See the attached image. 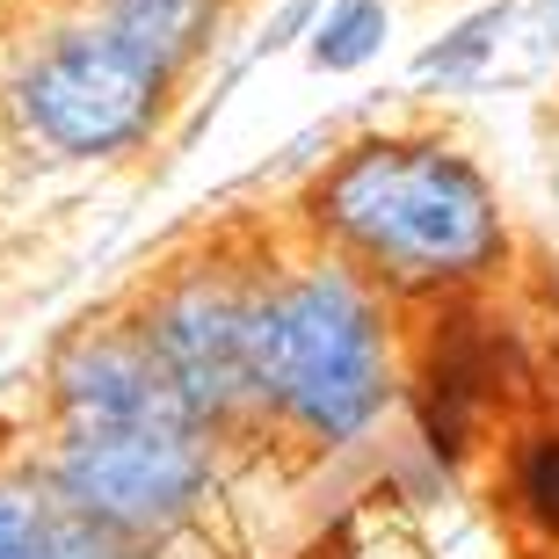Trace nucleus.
Here are the masks:
<instances>
[{
	"mask_svg": "<svg viewBox=\"0 0 559 559\" xmlns=\"http://www.w3.org/2000/svg\"><path fill=\"white\" fill-rule=\"evenodd\" d=\"M516 501L545 538H559V421L516 443Z\"/></svg>",
	"mask_w": 559,
	"mask_h": 559,
	"instance_id": "obj_7",
	"label": "nucleus"
},
{
	"mask_svg": "<svg viewBox=\"0 0 559 559\" xmlns=\"http://www.w3.org/2000/svg\"><path fill=\"white\" fill-rule=\"evenodd\" d=\"M0 559H145L44 479V465H0Z\"/></svg>",
	"mask_w": 559,
	"mask_h": 559,
	"instance_id": "obj_6",
	"label": "nucleus"
},
{
	"mask_svg": "<svg viewBox=\"0 0 559 559\" xmlns=\"http://www.w3.org/2000/svg\"><path fill=\"white\" fill-rule=\"evenodd\" d=\"M175 66H160L109 8L29 37L0 73V124L29 153L51 160H103L160 124Z\"/></svg>",
	"mask_w": 559,
	"mask_h": 559,
	"instance_id": "obj_4",
	"label": "nucleus"
},
{
	"mask_svg": "<svg viewBox=\"0 0 559 559\" xmlns=\"http://www.w3.org/2000/svg\"><path fill=\"white\" fill-rule=\"evenodd\" d=\"M385 37V8L378 0H342L328 22H320V37H312V59L320 66H364Z\"/></svg>",
	"mask_w": 559,
	"mask_h": 559,
	"instance_id": "obj_8",
	"label": "nucleus"
},
{
	"mask_svg": "<svg viewBox=\"0 0 559 559\" xmlns=\"http://www.w3.org/2000/svg\"><path fill=\"white\" fill-rule=\"evenodd\" d=\"M248 400L254 421L312 451L356 443L393 400V328L378 290L312 248L254 262L248 306Z\"/></svg>",
	"mask_w": 559,
	"mask_h": 559,
	"instance_id": "obj_3",
	"label": "nucleus"
},
{
	"mask_svg": "<svg viewBox=\"0 0 559 559\" xmlns=\"http://www.w3.org/2000/svg\"><path fill=\"white\" fill-rule=\"evenodd\" d=\"M552 197H559V139H552Z\"/></svg>",
	"mask_w": 559,
	"mask_h": 559,
	"instance_id": "obj_9",
	"label": "nucleus"
},
{
	"mask_svg": "<svg viewBox=\"0 0 559 559\" xmlns=\"http://www.w3.org/2000/svg\"><path fill=\"white\" fill-rule=\"evenodd\" d=\"M248 306H254V262H189L160 276L145 312L131 320L145 356L160 364L189 415L211 436L254 421L248 400Z\"/></svg>",
	"mask_w": 559,
	"mask_h": 559,
	"instance_id": "obj_5",
	"label": "nucleus"
},
{
	"mask_svg": "<svg viewBox=\"0 0 559 559\" xmlns=\"http://www.w3.org/2000/svg\"><path fill=\"white\" fill-rule=\"evenodd\" d=\"M37 465L81 516L153 545L211 501L218 436L175 400L139 328L103 320L51 356V443Z\"/></svg>",
	"mask_w": 559,
	"mask_h": 559,
	"instance_id": "obj_1",
	"label": "nucleus"
},
{
	"mask_svg": "<svg viewBox=\"0 0 559 559\" xmlns=\"http://www.w3.org/2000/svg\"><path fill=\"white\" fill-rule=\"evenodd\" d=\"M552 15H559V0H552Z\"/></svg>",
	"mask_w": 559,
	"mask_h": 559,
	"instance_id": "obj_10",
	"label": "nucleus"
},
{
	"mask_svg": "<svg viewBox=\"0 0 559 559\" xmlns=\"http://www.w3.org/2000/svg\"><path fill=\"white\" fill-rule=\"evenodd\" d=\"M312 233L371 290L443 298L501 270L509 226L487 175L443 139H364L312 182Z\"/></svg>",
	"mask_w": 559,
	"mask_h": 559,
	"instance_id": "obj_2",
	"label": "nucleus"
}]
</instances>
